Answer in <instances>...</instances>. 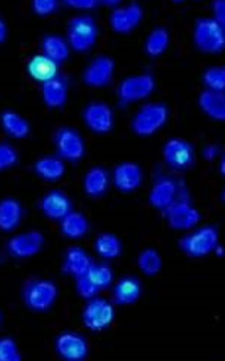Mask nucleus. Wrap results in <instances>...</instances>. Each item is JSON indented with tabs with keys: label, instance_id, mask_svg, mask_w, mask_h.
I'll return each mask as SVG.
<instances>
[{
	"label": "nucleus",
	"instance_id": "24",
	"mask_svg": "<svg viewBox=\"0 0 225 361\" xmlns=\"http://www.w3.org/2000/svg\"><path fill=\"white\" fill-rule=\"evenodd\" d=\"M0 125L6 132V135L15 140H22L30 135V123L25 118L22 117L19 113L12 111V109H5L1 112Z\"/></svg>",
	"mask_w": 225,
	"mask_h": 361
},
{
	"label": "nucleus",
	"instance_id": "31",
	"mask_svg": "<svg viewBox=\"0 0 225 361\" xmlns=\"http://www.w3.org/2000/svg\"><path fill=\"white\" fill-rule=\"evenodd\" d=\"M94 250L103 259H115L122 252V244L115 234L101 233L95 240Z\"/></svg>",
	"mask_w": 225,
	"mask_h": 361
},
{
	"label": "nucleus",
	"instance_id": "22",
	"mask_svg": "<svg viewBox=\"0 0 225 361\" xmlns=\"http://www.w3.org/2000/svg\"><path fill=\"white\" fill-rule=\"evenodd\" d=\"M69 85L67 80L58 75L55 79L41 83V98L49 109H60L68 102Z\"/></svg>",
	"mask_w": 225,
	"mask_h": 361
},
{
	"label": "nucleus",
	"instance_id": "21",
	"mask_svg": "<svg viewBox=\"0 0 225 361\" xmlns=\"http://www.w3.org/2000/svg\"><path fill=\"white\" fill-rule=\"evenodd\" d=\"M27 72L31 79L44 83L60 75V67L57 62L45 56L44 54H37L27 61Z\"/></svg>",
	"mask_w": 225,
	"mask_h": 361
},
{
	"label": "nucleus",
	"instance_id": "1",
	"mask_svg": "<svg viewBox=\"0 0 225 361\" xmlns=\"http://www.w3.org/2000/svg\"><path fill=\"white\" fill-rule=\"evenodd\" d=\"M169 109L162 102H148L141 106L131 121V131L140 137H150L165 126Z\"/></svg>",
	"mask_w": 225,
	"mask_h": 361
},
{
	"label": "nucleus",
	"instance_id": "12",
	"mask_svg": "<svg viewBox=\"0 0 225 361\" xmlns=\"http://www.w3.org/2000/svg\"><path fill=\"white\" fill-rule=\"evenodd\" d=\"M143 18V6L133 1L127 5H117V8H112L109 23L112 31L117 34H128L139 25Z\"/></svg>",
	"mask_w": 225,
	"mask_h": 361
},
{
	"label": "nucleus",
	"instance_id": "20",
	"mask_svg": "<svg viewBox=\"0 0 225 361\" xmlns=\"http://www.w3.org/2000/svg\"><path fill=\"white\" fill-rule=\"evenodd\" d=\"M93 259L86 250L79 246H72L67 250L64 255L63 269L64 274L72 276L74 279L86 275L90 267L93 265Z\"/></svg>",
	"mask_w": 225,
	"mask_h": 361
},
{
	"label": "nucleus",
	"instance_id": "40",
	"mask_svg": "<svg viewBox=\"0 0 225 361\" xmlns=\"http://www.w3.org/2000/svg\"><path fill=\"white\" fill-rule=\"evenodd\" d=\"M212 8V18L225 27V1L224 0H214L211 3Z\"/></svg>",
	"mask_w": 225,
	"mask_h": 361
},
{
	"label": "nucleus",
	"instance_id": "17",
	"mask_svg": "<svg viewBox=\"0 0 225 361\" xmlns=\"http://www.w3.org/2000/svg\"><path fill=\"white\" fill-rule=\"evenodd\" d=\"M41 211L50 220L60 221L72 211V201L60 189H53L41 197Z\"/></svg>",
	"mask_w": 225,
	"mask_h": 361
},
{
	"label": "nucleus",
	"instance_id": "7",
	"mask_svg": "<svg viewBox=\"0 0 225 361\" xmlns=\"http://www.w3.org/2000/svg\"><path fill=\"white\" fill-rule=\"evenodd\" d=\"M155 90V79L152 74L127 76L117 87V97L121 104H131L148 98Z\"/></svg>",
	"mask_w": 225,
	"mask_h": 361
},
{
	"label": "nucleus",
	"instance_id": "2",
	"mask_svg": "<svg viewBox=\"0 0 225 361\" xmlns=\"http://www.w3.org/2000/svg\"><path fill=\"white\" fill-rule=\"evenodd\" d=\"M98 23L89 15H79L68 22L67 41L70 49L84 53L98 41Z\"/></svg>",
	"mask_w": 225,
	"mask_h": 361
},
{
	"label": "nucleus",
	"instance_id": "13",
	"mask_svg": "<svg viewBox=\"0 0 225 361\" xmlns=\"http://www.w3.org/2000/svg\"><path fill=\"white\" fill-rule=\"evenodd\" d=\"M114 73L115 61L108 55H98L84 69L83 82L93 88H102L112 81Z\"/></svg>",
	"mask_w": 225,
	"mask_h": 361
},
{
	"label": "nucleus",
	"instance_id": "33",
	"mask_svg": "<svg viewBox=\"0 0 225 361\" xmlns=\"http://www.w3.org/2000/svg\"><path fill=\"white\" fill-rule=\"evenodd\" d=\"M86 276L101 291L108 289L114 282V271L108 264L93 263L89 271L86 272Z\"/></svg>",
	"mask_w": 225,
	"mask_h": 361
},
{
	"label": "nucleus",
	"instance_id": "43",
	"mask_svg": "<svg viewBox=\"0 0 225 361\" xmlns=\"http://www.w3.org/2000/svg\"><path fill=\"white\" fill-rule=\"evenodd\" d=\"M219 173L224 176V159H221V169H219Z\"/></svg>",
	"mask_w": 225,
	"mask_h": 361
},
{
	"label": "nucleus",
	"instance_id": "38",
	"mask_svg": "<svg viewBox=\"0 0 225 361\" xmlns=\"http://www.w3.org/2000/svg\"><path fill=\"white\" fill-rule=\"evenodd\" d=\"M31 8L34 13L39 16H46L53 13L58 8V1L56 0H34Z\"/></svg>",
	"mask_w": 225,
	"mask_h": 361
},
{
	"label": "nucleus",
	"instance_id": "18",
	"mask_svg": "<svg viewBox=\"0 0 225 361\" xmlns=\"http://www.w3.org/2000/svg\"><path fill=\"white\" fill-rule=\"evenodd\" d=\"M179 187L169 177H162L154 182L148 194V201L158 211H165L176 201Z\"/></svg>",
	"mask_w": 225,
	"mask_h": 361
},
{
	"label": "nucleus",
	"instance_id": "36",
	"mask_svg": "<svg viewBox=\"0 0 225 361\" xmlns=\"http://www.w3.org/2000/svg\"><path fill=\"white\" fill-rule=\"evenodd\" d=\"M22 354L12 338H0V361H20Z\"/></svg>",
	"mask_w": 225,
	"mask_h": 361
},
{
	"label": "nucleus",
	"instance_id": "6",
	"mask_svg": "<svg viewBox=\"0 0 225 361\" xmlns=\"http://www.w3.org/2000/svg\"><path fill=\"white\" fill-rule=\"evenodd\" d=\"M115 320V308L105 298H91L82 312L83 326L91 331H102Z\"/></svg>",
	"mask_w": 225,
	"mask_h": 361
},
{
	"label": "nucleus",
	"instance_id": "16",
	"mask_svg": "<svg viewBox=\"0 0 225 361\" xmlns=\"http://www.w3.org/2000/svg\"><path fill=\"white\" fill-rule=\"evenodd\" d=\"M143 171L139 164L122 162L112 171V183L122 192H131L143 185Z\"/></svg>",
	"mask_w": 225,
	"mask_h": 361
},
{
	"label": "nucleus",
	"instance_id": "44",
	"mask_svg": "<svg viewBox=\"0 0 225 361\" xmlns=\"http://www.w3.org/2000/svg\"><path fill=\"white\" fill-rule=\"evenodd\" d=\"M1 319H3V316H1V312H0V324H1Z\"/></svg>",
	"mask_w": 225,
	"mask_h": 361
},
{
	"label": "nucleus",
	"instance_id": "9",
	"mask_svg": "<svg viewBox=\"0 0 225 361\" xmlns=\"http://www.w3.org/2000/svg\"><path fill=\"white\" fill-rule=\"evenodd\" d=\"M162 158L169 169H190L195 163V149L188 140L174 137L164 144Z\"/></svg>",
	"mask_w": 225,
	"mask_h": 361
},
{
	"label": "nucleus",
	"instance_id": "4",
	"mask_svg": "<svg viewBox=\"0 0 225 361\" xmlns=\"http://www.w3.org/2000/svg\"><path fill=\"white\" fill-rule=\"evenodd\" d=\"M219 244V232L214 226H202L185 234L178 241L180 250L192 258H202L214 252Z\"/></svg>",
	"mask_w": 225,
	"mask_h": 361
},
{
	"label": "nucleus",
	"instance_id": "5",
	"mask_svg": "<svg viewBox=\"0 0 225 361\" xmlns=\"http://www.w3.org/2000/svg\"><path fill=\"white\" fill-rule=\"evenodd\" d=\"M58 298V288L48 279H34L22 290V300L27 308L34 312H46Z\"/></svg>",
	"mask_w": 225,
	"mask_h": 361
},
{
	"label": "nucleus",
	"instance_id": "42",
	"mask_svg": "<svg viewBox=\"0 0 225 361\" xmlns=\"http://www.w3.org/2000/svg\"><path fill=\"white\" fill-rule=\"evenodd\" d=\"M8 32V25H6L4 19L0 17V43H3L6 39Z\"/></svg>",
	"mask_w": 225,
	"mask_h": 361
},
{
	"label": "nucleus",
	"instance_id": "8",
	"mask_svg": "<svg viewBox=\"0 0 225 361\" xmlns=\"http://www.w3.org/2000/svg\"><path fill=\"white\" fill-rule=\"evenodd\" d=\"M53 144L58 157L69 162H77L86 154V142L75 128H58L53 137Z\"/></svg>",
	"mask_w": 225,
	"mask_h": 361
},
{
	"label": "nucleus",
	"instance_id": "25",
	"mask_svg": "<svg viewBox=\"0 0 225 361\" xmlns=\"http://www.w3.org/2000/svg\"><path fill=\"white\" fill-rule=\"evenodd\" d=\"M22 207L18 200L5 197L0 200V231L12 232L22 221Z\"/></svg>",
	"mask_w": 225,
	"mask_h": 361
},
{
	"label": "nucleus",
	"instance_id": "19",
	"mask_svg": "<svg viewBox=\"0 0 225 361\" xmlns=\"http://www.w3.org/2000/svg\"><path fill=\"white\" fill-rule=\"evenodd\" d=\"M143 286L139 279L133 276H124L112 288V301L117 305H131L139 301Z\"/></svg>",
	"mask_w": 225,
	"mask_h": 361
},
{
	"label": "nucleus",
	"instance_id": "30",
	"mask_svg": "<svg viewBox=\"0 0 225 361\" xmlns=\"http://www.w3.org/2000/svg\"><path fill=\"white\" fill-rule=\"evenodd\" d=\"M169 42H171L169 31L166 27H157L147 35L143 48L148 56H160L169 48Z\"/></svg>",
	"mask_w": 225,
	"mask_h": 361
},
{
	"label": "nucleus",
	"instance_id": "35",
	"mask_svg": "<svg viewBox=\"0 0 225 361\" xmlns=\"http://www.w3.org/2000/svg\"><path fill=\"white\" fill-rule=\"evenodd\" d=\"M19 161L18 151L6 142L0 143V173L15 166Z\"/></svg>",
	"mask_w": 225,
	"mask_h": 361
},
{
	"label": "nucleus",
	"instance_id": "27",
	"mask_svg": "<svg viewBox=\"0 0 225 361\" xmlns=\"http://www.w3.org/2000/svg\"><path fill=\"white\" fill-rule=\"evenodd\" d=\"M90 225L86 215L72 211L60 220V232L64 237L77 240L89 232Z\"/></svg>",
	"mask_w": 225,
	"mask_h": 361
},
{
	"label": "nucleus",
	"instance_id": "37",
	"mask_svg": "<svg viewBox=\"0 0 225 361\" xmlns=\"http://www.w3.org/2000/svg\"><path fill=\"white\" fill-rule=\"evenodd\" d=\"M75 289L76 293H79V298L88 300V301L91 298H96L98 293L101 291L86 275L75 279Z\"/></svg>",
	"mask_w": 225,
	"mask_h": 361
},
{
	"label": "nucleus",
	"instance_id": "32",
	"mask_svg": "<svg viewBox=\"0 0 225 361\" xmlns=\"http://www.w3.org/2000/svg\"><path fill=\"white\" fill-rule=\"evenodd\" d=\"M138 267L147 277H154L162 270V258L155 248L143 250L138 257Z\"/></svg>",
	"mask_w": 225,
	"mask_h": 361
},
{
	"label": "nucleus",
	"instance_id": "28",
	"mask_svg": "<svg viewBox=\"0 0 225 361\" xmlns=\"http://www.w3.org/2000/svg\"><path fill=\"white\" fill-rule=\"evenodd\" d=\"M109 185V175L101 166H93L83 177V189L86 195L98 197L107 192Z\"/></svg>",
	"mask_w": 225,
	"mask_h": 361
},
{
	"label": "nucleus",
	"instance_id": "11",
	"mask_svg": "<svg viewBox=\"0 0 225 361\" xmlns=\"http://www.w3.org/2000/svg\"><path fill=\"white\" fill-rule=\"evenodd\" d=\"M83 121L90 131L96 135H107L112 131L115 117L112 107L105 102H90L83 109Z\"/></svg>",
	"mask_w": 225,
	"mask_h": 361
},
{
	"label": "nucleus",
	"instance_id": "10",
	"mask_svg": "<svg viewBox=\"0 0 225 361\" xmlns=\"http://www.w3.org/2000/svg\"><path fill=\"white\" fill-rule=\"evenodd\" d=\"M164 213L167 225L174 231H190L202 219L198 209L186 200H176Z\"/></svg>",
	"mask_w": 225,
	"mask_h": 361
},
{
	"label": "nucleus",
	"instance_id": "41",
	"mask_svg": "<svg viewBox=\"0 0 225 361\" xmlns=\"http://www.w3.org/2000/svg\"><path fill=\"white\" fill-rule=\"evenodd\" d=\"M218 151H219V149L216 145H207L202 151V156L211 161V159L217 157Z\"/></svg>",
	"mask_w": 225,
	"mask_h": 361
},
{
	"label": "nucleus",
	"instance_id": "23",
	"mask_svg": "<svg viewBox=\"0 0 225 361\" xmlns=\"http://www.w3.org/2000/svg\"><path fill=\"white\" fill-rule=\"evenodd\" d=\"M198 105L207 117L214 121H223L225 119L224 92L204 90L199 94Z\"/></svg>",
	"mask_w": 225,
	"mask_h": 361
},
{
	"label": "nucleus",
	"instance_id": "15",
	"mask_svg": "<svg viewBox=\"0 0 225 361\" xmlns=\"http://www.w3.org/2000/svg\"><path fill=\"white\" fill-rule=\"evenodd\" d=\"M56 353L68 361H81L89 353V346L86 338L75 331H64L55 341Z\"/></svg>",
	"mask_w": 225,
	"mask_h": 361
},
{
	"label": "nucleus",
	"instance_id": "14",
	"mask_svg": "<svg viewBox=\"0 0 225 361\" xmlns=\"http://www.w3.org/2000/svg\"><path fill=\"white\" fill-rule=\"evenodd\" d=\"M45 238L39 231H29L19 233L8 241V251L15 258H30L41 252L44 245Z\"/></svg>",
	"mask_w": 225,
	"mask_h": 361
},
{
	"label": "nucleus",
	"instance_id": "39",
	"mask_svg": "<svg viewBox=\"0 0 225 361\" xmlns=\"http://www.w3.org/2000/svg\"><path fill=\"white\" fill-rule=\"evenodd\" d=\"M64 4L69 8H77V10H91L98 8L100 1L98 0H65Z\"/></svg>",
	"mask_w": 225,
	"mask_h": 361
},
{
	"label": "nucleus",
	"instance_id": "29",
	"mask_svg": "<svg viewBox=\"0 0 225 361\" xmlns=\"http://www.w3.org/2000/svg\"><path fill=\"white\" fill-rule=\"evenodd\" d=\"M41 50L45 56L50 57L60 64V62L68 60L70 54V47L68 44L65 38L60 35H46L41 41Z\"/></svg>",
	"mask_w": 225,
	"mask_h": 361
},
{
	"label": "nucleus",
	"instance_id": "26",
	"mask_svg": "<svg viewBox=\"0 0 225 361\" xmlns=\"http://www.w3.org/2000/svg\"><path fill=\"white\" fill-rule=\"evenodd\" d=\"M34 173L41 177V180L48 182H56L64 176L67 166L63 159L57 156H44L38 158L34 162Z\"/></svg>",
	"mask_w": 225,
	"mask_h": 361
},
{
	"label": "nucleus",
	"instance_id": "34",
	"mask_svg": "<svg viewBox=\"0 0 225 361\" xmlns=\"http://www.w3.org/2000/svg\"><path fill=\"white\" fill-rule=\"evenodd\" d=\"M202 82L207 87V90L224 92V66H212V67L207 68V71L202 74Z\"/></svg>",
	"mask_w": 225,
	"mask_h": 361
},
{
	"label": "nucleus",
	"instance_id": "3",
	"mask_svg": "<svg viewBox=\"0 0 225 361\" xmlns=\"http://www.w3.org/2000/svg\"><path fill=\"white\" fill-rule=\"evenodd\" d=\"M193 42L202 53H221L225 48V27L212 17H200L195 23Z\"/></svg>",
	"mask_w": 225,
	"mask_h": 361
}]
</instances>
